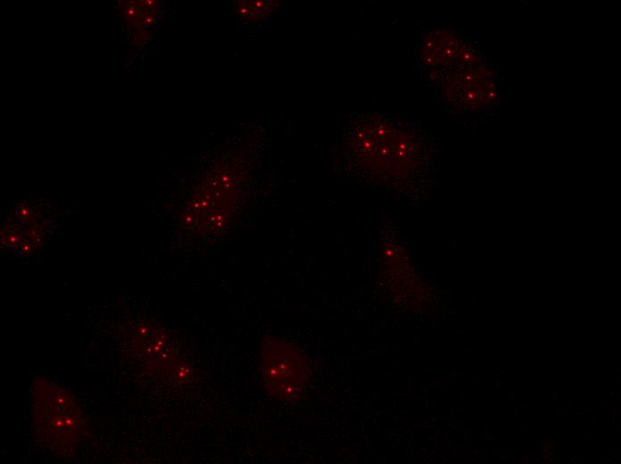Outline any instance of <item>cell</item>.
<instances>
[{
	"label": "cell",
	"instance_id": "cell-8",
	"mask_svg": "<svg viewBox=\"0 0 621 464\" xmlns=\"http://www.w3.org/2000/svg\"><path fill=\"white\" fill-rule=\"evenodd\" d=\"M278 5L277 1H238L236 12L246 21L257 22L267 19Z\"/></svg>",
	"mask_w": 621,
	"mask_h": 464
},
{
	"label": "cell",
	"instance_id": "cell-2",
	"mask_svg": "<svg viewBox=\"0 0 621 464\" xmlns=\"http://www.w3.org/2000/svg\"><path fill=\"white\" fill-rule=\"evenodd\" d=\"M30 420L39 445L57 457L75 453L90 432L76 395L44 376H37L31 382Z\"/></svg>",
	"mask_w": 621,
	"mask_h": 464
},
{
	"label": "cell",
	"instance_id": "cell-3",
	"mask_svg": "<svg viewBox=\"0 0 621 464\" xmlns=\"http://www.w3.org/2000/svg\"><path fill=\"white\" fill-rule=\"evenodd\" d=\"M127 332L128 352L146 376L174 386L193 381V367L163 327L138 321Z\"/></svg>",
	"mask_w": 621,
	"mask_h": 464
},
{
	"label": "cell",
	"instance_id": "cell-5",
	"mask_svg": "<svg viewBox=\"0 0 621 464\" xmlns=\"http://www.w3.org/2000/svg\"><path fill=\"white\" fill-rule=\"evenodd\" d=\"M492 71L476 49L455 65L429 76L445 102L463 111H479L496 98Z\"/></svg>",
	"mask_w": 621,
	"mask_h": 464
},
{
	"label": "cell",
	"instance_id": "cell-1",
	"mask_svg": "<svg viewBox=\"0 0 621 464\" xmlns=\"http://www.w3.org/2000/svg\"><path fill=\"white\" fill-rule=\"evenodd\" d=\"M344 154L357 178L393 190H406L425 164L421 135L408 122L386 115L366 114L350 124Z\"/></svg>",
	"mask_w": 621,
	"mask_h": 464
},
{
	"label": "cell",
	"instance_id": "cell-6",
	"mask_svg": "<svg viewBox=\"0 0 621 464\" xmlns=\"http://www.w3.org/2000/svg\"><path fill=\"white\" fill-rule=\"evenodd\" d=\"M473 46L447 29L427 32L418 46V60L428 75L443 71L461 61Z\"/></svg>",
	"mask_w": 621,
	"mask_h": 464
},
{
	"label": "cell",
	"instance_id": "cell-7",
	"mask_svg": "<svg viewBox=\"0 0 621 464\" xmlns=\"http://www.w3.org/2000/svg\"><path fill=\"white\" fill-rule=\"evenodd\" d=\"M45 227V218L41 214L28 206L17 207L4 225L2 241L6 248L16 253H29L41 244Z\"/></svg>",
	"mask_w": 621,
	"mask_h": 464
},
{
	"label": "cell",
	"instance_id": "cell-4",
	"mask_svg": "<svg viewBox=\"0 0 621 464\" xmlns=\"http://www.w3.org/2000/svg\"><path fill=\"white\" fill-rule=\"evenodd\" d=\"M259 369L264 392L286 403L301 401L308 389L310 370L302 350L286 338L266 336L259 346Z\"/></svg>",
	"mask_w": 621,
	"mask_h": 464
}]
</instances>
